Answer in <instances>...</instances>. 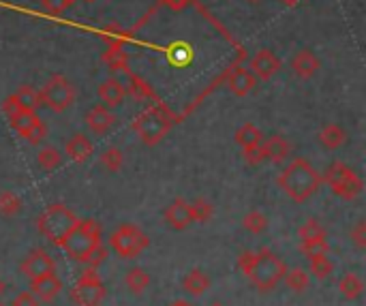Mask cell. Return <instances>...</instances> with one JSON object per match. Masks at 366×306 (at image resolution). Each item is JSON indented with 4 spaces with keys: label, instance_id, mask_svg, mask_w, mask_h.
Instances as JSON below:
<instances>
[{
    "label": "cell",
    "instance_id": "12",
    "mask_svg": "<svg viewBox=\"0 0 366 306\" xmlns=\"http://www.w3.org/2000/svg\"><path fill=\"white\" fill-rule=\"evenodd\" d=\"M63 289L61 278L56 276V272H48L43 276H37L31 280V293L39 300V302H52Z\"/></svg>",
    "mask_w": 366,
    "mask_h": 306
},
{
    "label": "cell",
    "instance_id": "41",
    "mask_svg": "<svg viewBox=\"0 0 366 306\" xmlns=\"http://www.w3.org/2000/svg\"><path fill=\"white\" fill-rule=\"evenodd\" d=\"M24 107L18 103V99H16V95H9L5 101H3V112L7 114V118H14L16 114H20Z\"/></svg>",
    "mask_w": 366,
    "mask_h": 306
},
{
    "label": "cell",
    "instance_id": "7",
    "mask_svg": "<svg viewBox=\"0 0 366 306\" xmlns=\"http://www.w3.org/2000/svg\"><path fill=\"white\" fill-rule=\"evenodd\" d=\"M112 248L122 259H133L140 253H144L150 244V238L133 223H122L110 238Z\"/></svg>",
    "mask_w": 366,
    "mask_h": 306
},
{
    "label": "cell",
    "instance_id": "36",
    "mask_svg": "<svg viewBox=\"0 0 366 306\" xmlns=\"http://www.w3.org/2000/svg\"><path fill=\"white\" fill-rule=\"evenodd\" d=\"M242 159L249 163V165H259V163H263L266 161V154H263V146L261 144H257V146H251V148H244L242 150Z\"/></svg>",
    "mask_w": 366,
    "mask_h": 306
},
{
    "label": "cell",
    "instance_id": "42",
    "mask_svg": "<svg viewBox=\"0 0 366 306\" xmlns=\"http://www.w3.org/2000/svg\"><path fill=\"white\" fill-rule=\"evenodd\" d=\"M11 306H39V300L31 291H24V293H20V295L14 297Z\"/></svg>",
    "mask_w": 366,
    "mask_h": 306
},
{
    "label": "cell",
    "instance_id": "13",
    "mask_svg": "<svg viewBox=\"0 0 366 306\" xmlns=\"http://www.w3.org/2000/svg\"><path fill=\"white\" fill-rule=\"evenodd\" d=\"M278 69H281V60L274 56V52H270V50H259V52L253 56L251 69H249V71L255 75V80L266 82V80H270Z\"/></svg>",
    "mask_w": 366,
    "mask_h": 306
},
{
    "label": "cell",
    "instance_id": "17",
    "mask_svg": "<svg viewBox=\"0 0 366 306\" xmlns=\"http://www.w3.org/2000/svg\"><path fill=\"white\" fill-rule=\"evenodd\" d=\"M261 146H263L266 159H270L274 163H281V161H285L291 154V144L283 135H270L266 142H261Z\"/></svg>",
    "mask_w": 366,
    "mask_h": 306
},
{
    "label": "cell",
    "instance_id": "45",
    "mask_svg": "<svg viewBox=\"0 0 366 306\" xmlns=\"http://www.w3.org/2000/svg\"><path fill=\"white\" fill-rule=\"evenodd\" d=\"M283 5H287V7H291V5H296V3H300V0H281Z\"/></svg>",
    "mask_w": 366,
    "mask_h": 306
},
{
    "label": "cell",
    "instance_id": "10",
    "mask_svg": "<svg viewBox=\"0 0 366 306\" xmlns=\"http://www.w3.org/2000/svg\"><path fill=\"white\" fill-rule=\"evenodd\" d=\"M163 218H165V223H167L172 229H176V231H182V229H187L191 223H195V221H193V214H191V204H189L187 199H182V197L174 199V201L165 208Z\"/></svg>",
    "mask_w": 366,
    "mask_h": 306
},
{
    "label": "cell",
    "instance_id": "21",
    "mask_svg": "<svg viewBox=\"0 0 366 306\" xmlns=\"http://www.w3.org/2000/svg\"><path fill=\"white\" fill-rule=\"evenodd\" d=\"M182 287H184V291H187V293H191V295H202V293H206V291H208V287H210V278H208L202 270H191V272L184 276Z\"/></svg>",
    "mask_w": 366,
    "mask_h": 306
},
{
    "label": "cell",
    "instance_id": "37",
    "mask_svg": "<svg viewBox=\"0 0 366 306\" xmlns=\"http://www.w3.org/2000/svg\"><path fill=\"white\" fill-rule=\"evenodd\" d=\"M105 257H108V248H105L103 244H99V246H97V248H95V250H93L84 261H82V263H84L86 268H95V270H97V268L105 261Z\"/></svg>",
    "mask_w": 366,
    "mask_h": 306
},
{
    "label": "cell",
    "instance_id": "25",
    "mask_svg": "<svg viewBox=\"0 0 366 306\" xmlns=\"http://www.w3.org/2000/svg\"><path fill=\"white\" fill-rule=\"evenodd\" d=\"M125 283H127V287L133 291V293H142L148 285H150V274L144 270V268H131L129 272H127V276H125Z\"/></svg>",
    "mask_w": 366,
    "mask_h": 306
},
{
    "label": "cell",
    "instance_id": "30",
    "mask_svg": "<svg viewBox=\"0 0 366 306\" xmlns=\"http://www.w3.org/2000/svg\"><path fill=\"white\" fill-rule=\"evenodd\" d=\"M242 227H244L246 231L259 236V233H263V231L268 229V216L261 214L259 210H253V212H249V214L242 218Z\"/></svg>",
    "mask_w": 366,
    "mask_h": 306
},
{
    "label": "cell",
    "instance_id": "15",
    "mask_svg": "<svg viewBox=\"0 0 366 306\" xmlns=\"http://www.w3.org/2000/svg\"><path fill=\"white\" fill-rule=\"evenodd\" d=\"M114 120H116V116L105 105H95L86 112V125L97 135H105L114 127Z\"/></svg>",
    "mask_w": 366,
    "mask_h": 306
},
{
    "label": "cell",
    "instance_id": "22",
    "mask_svg": "<svg viewBox=\"0 0 366 306\" xmlns=\"http://www.w3.org/2000/svg\"><path fill=\"white\" fill-rule=\"evenodd\" d=\"M236 144L244 150V148H251V146H257V144H261L263 142V135H261V131L253 125V122H246V125H242L238 131H236Z\"/></svg>",
    "mask_w": 366,
    "mask_h": 306
},
{
    "label": "cell",
    "instance_id": "34",
    "mask_svg": "<svg viewBox=\"0 0 366 306\" xmlns=\"http://www.w3.org/2000/svg\"><path fill=\"white\" fill-rule=\"evenodd\" d=\"M300 250L310 259V257H317V255H328L330 246H328L325 238H321V240H304V242H300Z\"/></svg>",
    "mask_w": 366,
    "mask_h": 306
},
{
    "label": "cell",
    "instance_id": "9",
    "mask_svg": "<svg viewBox=\"0 0 366 306\" xmlns=\"http://www.w3.org/2000/svg\"><path fill=\"white\" fill-rule=\"evenodd\" d=\"M105 295V287L97 274L95 268H86L80 278H78V285L73 287L71 291V297L78 306H99L101 300Z\"/></svg>",
    "mask_w": 366,
    "mask_h": 306
},
{
    "label": "cell",
    "instance_id": "32",
    "mask_svg": "<svg viewBox=\"0 0 366 306\" xmlns=\"http://www.w3.org/2000/svg\"><path fill=\"white\" fill-rule=\"evenodd\" d=\"M191 214H193V221H197V223H208V221L212 218V214H214V208H212V204H210L208 199L197 197V199L191 204Z\"/></svg>",
    "mask_w": 366,
    "mask_h": 306
},
{
    "label": "cell",
    "instance_id": "49",
    "mask_svg": "<svg viewBox=\"0 0 366 306\" xmlns=\"http://www.w3.org/2000/svg\"><path fill=\"white\" fill-rule=\"evenodd\" d=\"M0 306H7V304H3V302H0Z\"/></svg>",
    "mask_w": 366,
    "mask_h": 306
},
{
    "label": "cell",
    "instance_id": "47",
    "mask_svg": "<svg viewBox=\"0 0 366 306\" xmlns=\"http://www.w3.org/2000/svg\"><path fill=\"white\" fill-rule=\"evenodd\" d=\"M246 3H251V5H257V3H261V0H246Z\"/></svg>",
    "mask_w": 366,
    "mask_h": 306
},
{
    "label": "cell",
    "instance_id": "4",
    "mask_svg": "<svg viewBox=\"0 0 366 306\" xmlns=\"http://www.w3.org/2000/svg\"><path fill=\"white\" fill-rule=\"evenodd\" d=\"M78 216L65 206V204H54L50 206L37 221V229L43 238H48L50 242H54L56 246H61L63 238L78 225Z\"/></svg>",
    "mask_w": 366,
    "mask_h": 306
},
{
    "label": "cell",
    "instance_id": "38",
    "mask_svg": "<svg viewBox=\"0 0 366 306\" xmlns=\"http://www.w3.org/2000/svg\"><path fill=\"white\" fill-rule=\"evenodd\" d=\"M46 135H48V127L43 125V120H39V122L24 135V139L37 146V144H41V142L46 139Z\"/></svg>",
    "mask_w": 366,
    "mask_h": 306
},
{
    "label": "cell",
    "instance_id": "48",
    "mask_svg": "<svg viewBox=\"0 0 366 306\" xmlns=\"http://www.w3.org/2000/svg\"><path fill=\"white\" fill-rule=\"evenodd\" d=\"M210 306H223V304H219V302H214V304H210Z\"/></svg>",
    "mask_w": 366,
    "mask_h": 306
},
{
    "label": "cell",
    "instance_id": "20",
    "mask_svg": "<svg viewBox=\"0 0 366 306\" xmlns=\"http://www.w3.org/2000/svg\"><path fill=\"white\" fill-rule=\"evenodd\" d=\"M99 99L108 105V107H118L125 99V86L118 80H105L99 86Z\"/></svg>",
    "mask_w": 366,
    "mask_h": 306
},
{
    "label": "cell",
    "instance_id": "23",
    "mask_svg": "<svg viewBox=\"0 0 366 306\" xmlns=\"http://www.w3.org/2000/svg\"><path fill=\"white\" fill-rule=\"evenodd\" d=\"M338 291H340L343 297H347V300H357V297L362 295V291H364V283H362V278H360L357 274L349 272V274H345V276L340 278Z\"/></svg>",
    "mask_w": 366,
    "mask_h": 306
},
{
    "label": "cell",
    "instance_id": "6",
    "mask_svg": "<svg viewBox=\"0 0 366 306\" xmlns=\"http://www.w3.org/2000/svg\"><path fill=\"white\" fill-rule=\"evenodd\" d=\"M323 182L332 189V193L336 197L347 199V201L355 199L362 193V189H364L362 178L349 165H345L340 161H336V163H332L328 167V172L323 176Z\"/></svg>",
    "mask_w": 366,
    "mask_h": 306
},
{
    "label": "cell",
    "instance_id": "5",
    "mask_svg": "<svg viewBox=\"0 0 366 306\" xmlns=\"http://www.w3.org/2000/svg\"><path fill=\"white\" fill-rule=\"evenodd\" d=\"M172 116L165 107H150L144 114H140L133 122V131L137 133L140 142L144 146H157L172 127Z\"/></svg>",
    "mask_w": 366,
    "mask_h": 306
},
{
    "label": "cell",
    "instance_id": "35",
    "mask_svg": "<svg viewBox=\"0 0 366 306\" xmlns=\"http://www.w3.org/2000/svg\"><path fill=\"white\" fill-rule=\"evenodd\" d=\"M334 270V263L325 257V255H317V257H310V274H315L317 278H325L330 276Z\"/></svg>",
    "mask_w": 366,
    "mask_h": 306
},
{
    "label": "cell",
    "instance_id": "26",
    "mask_svg": "<svg viewBox=\"0 0 366 306\" xmlns=\"http://www.w3.org/2000/svg\"><path fill=\"white\" fill-rule=\"evenodd\" d=\"M16 99L18 103L24 107V110H31V112H37V107L41 105V97H39V90L35 86H20V90L16 93Z\"/></svg>",
    "mask_w": 366,
    "mask_h": 306
},
{
    "label": "cell",
    "instance_id": "33",
    "mask_svg": "<svg viewBox=\"0 0 366 306\" xmlns=\"http://www.w3.org/2000/svg\"><path fill=\"white\" fill-rule=\"evenodd\" d=\"M300 240L304 242V240H321V238H325V227L319 223V221H315V218H308L302 227H300Z\"/></svg>",
    "mask_w": 366,
    "mask_h": 306
},
{
    "label": "cell",
    "instance_id": "8",
    "mask_svg": "<svg viewBox=\"0 0 366 306\" xmlns=\"http://www.w3.org/2000/svg\"><path fill=\"white\" fill-rule=\"evenodd\" d=\"M39 97H41V103L46 107H50L52 112H58L61 114V112H65V110H69L73 105L75 90H73L71 82L65 75H52L43 84Z\"/></svg>",
    "mask_w": 366,
    "mask_h": 306
},
{
    "label": "cell",
    "instance_id": "14",
    "mask_svg": "<svg viewBox=\"0 0 366 306\" xmlns=\"http://www.w3.org/2000/svg\"><path fill=\"white\" fill-rule=\"evenodd\" d=\"M255 84H257V80H255V75H253L246 67L236 65V67H231V71L227 73V86H229V90H231L236 97H246V95L255 88Z\"/></svg>",
    "mask_w": 366,
    "mask_h": 306
},
{
    "label": "cell",
    "instance_id": "3",
    "mask_svg": "<svg viewBox=\"0 0 366 306\" xmlns=\"http://www.w3.org/2000/svg\"><path fill=\"white\" fill-rule=\"evenodd\" d=\"M101 233H103V227L99 221H93V218L78 221V225L63 238L61 246L71 259L84 261L101 244Z\"/></svg>",
    "mask_w": 366,
    "mask_h": 306
},
{
    "label": "cell",
    "instance_id": "39",
    "mask_svg": "<svg viewBox=\"0 0 366 306\" xmlns=\"http://www.w3.org/2000/svg\"><path fill=\"white\" fill-rule=\"evenodd\" d=\"M351 240L360 250L366 248V221H357V225L351 229Z\"/></svg>",
    "mask_w": 366,
    "mask_h": 306
},
{
    "label": "cell",
    "instance_id": "19",
    "mask_svg": "<svg viewBox=\"0 0 366 306\" xmlns=\"http://www.w3.org/2000/svg\"><path fill=\"white\" fill-rule=\"evenodd\" d=\"M317 139H319V144H321L323 148H328V150H336V148H340V146L345 144L347 133H345V129H343L340 125L330 122V125H323V127H321V131H319Z\"/></svg>",
    "mask_w": 366,
    "mask_h": 306
},
{
    "label": "cell",
    "instance_id": "40",
    "mask_svg": "<svg viewBox=\"0 0 366 306\" xmlns=\"http://www.w3.org/2000/svg\"><path fill=\"white\" fill-rule=\"evenodd\" d=\"M43 3V7H46V11L48 14H52V16H61L73 0H41Z\"/></svg>",
    "mask_w": 366,
    "mask_h": 306
},
{
    "label": "cell",
    "instance_id": "28",
    "mask_svg": "<svg viewBox=\"0 0 366 306\" xmlns=\"http://www.w3.org/2000/svg\"><path fill=\"white\" fill-rule=\"evenodd\" d=\"M20 210H22V199H20L16 193H11V191L0 193V216L11 218V216H16Z\"/></svg>",
    "mask_w": 366,
    "mask_h": 306
},
{
    "label": "cell",
    "instance_id": "1",
    "mask_svg": "<svg viewBox=\"0 0 366 306\" xmlns=\"http://www.w3.org/2000/svg\"><path fill=\"white\" fill-rule=\"evenodd\" d=\"M278 186L298 204L306 201L308 197H313L321 184V176L315 172V167L302 159V157H296L283 172L281 176L276 178Z\"/></svg>",
    "mask_w": 366,
    "mask_h": 306
},
{
    "label": "cell",
    "instance_id": "18",
    "mask_svg": "<svg viewBox=\"0 0 366 306\" xmlns=\"http://www.w3.org/2000/svg\"><path fill=\"white\" fill-rule=\"evenodd\" d=\"M65 150H67V154H69V159L73 163H86L90 159V154H93V144H90V139L86 135L78 133L67 142Z\"/></svg>",
    "mask_w": 366,
    "mask_h": 306
},
{
    "label": "cell",
    "instance_id": "31",
    "mask_svg": "<svg viewBox=\"0 0 366 306\" xmlns=\"http://www.w3.org/2000/svg\"><path fill=\"white\" fill-rule=\"evenodd\" d=\"M122 163H125V157H122V152H120L118 148H105V150H103V154H101V165H103L105 172L116 174V172L122 167Z\"/></svg>",
    "mask_w": 366,
    "mask_h": 306
},
{
    "label": "cell",
    "instance_id": "43",
    "mask_svg": "<svg viewBox=\"0 0 366 306\" xmlns=\"http://www.w3.org/2000/svg\"><path fill=\"white\" fill-rule=\"evenodd\" d=\"M163 3H165L169 9H174V11H180V9H184V7L189 5V0H163Z\"/></svg>",
    "mask_w": 366,
    "mask_h": 306
},
{
    "label": "cell",
    "instance_id": "24",
    "mask_svg": "<svg viewBox=\"0 0 366 306\" xmlns=\"http://www.w3.org/2000/svg\"><path fill=\"white\" fill-rule=\"evenodd\" d=\"M39 120H41V118L37 116V112H31V110H22L20 114H16L14 118H9L11 127L20 133V137H24Z\"/></svg>",
    "mask_w": 366,
    "mask_h": 306
},
{
    "label": "cell",
    "instance_id": "11",
    "mask_svg": "<svg viewBox=\"0 0 366 306\" xmlns=\"http://www.w3.org/2000/svg\"><path fill=\"white\" fill-rule=\"evenodd\" d=\"M54 259L46 253V250H41V248H35V250H31L28 253V257L22 261V265H20V270H22V274H26L31 280L33 278H37V276H43V274H48V272H54Z\"/></svg>",
    "mask_w": 366,
    "mask_h": 306
},
{
    "label": "cell",
    "instance_id": "16",
    "mask_svg": "<svg viewBox=\"0 0 366 306\" xmlns=\"http://www.w3.org/2000/svg\"><path fill=\"white\" fill-rule=\"evenodd\" d=\"M291 71L300 80H310L319 71V60L310 50H300L291 58Z\"/></svg>",
    "mask_w": 366,
    "mask_h": 306
},
{
    "label": "cell",
    "instance_id": "2",
    "mask_svg": "<svg viewBox=\"0 0 366 306\" xmlns=\"http://www.w3.org/2000/svg\"><path fill=\"white\" fill-rule=\"evenodd\" d=\"M285 272H287L285 261L270 248H261L253 255V263L246 270V276L259 291L266 293L272 291L283 280Z\"/></svg>",
    "mask_w": 366,
    "mask_h": 306
},
{
    "label": "cell",
    "instance_id": "29",
    "mask_svg": "<svg viewBox=\"0 0 366 306\" xmlns=\"http://www.w3.org/2000/svg\"><path fill=\"white\" fill-rule=\"evenodd\" d=\"M37 163H39L46 172H54V169L61 167L63 157H61V152H58L56 148L46 146V148H41V150L37 152Z\"/></svg>",
    "mask_w": 366,
    "mask_h": 306
},
{
    "label": "cell",
    "instance_id": "46",
    "mask_svg": "<svg viewBox=\"0 0 366 306\" xmlns=\"http://www.w3.org/2000/svg\"><path fill=\"white\" fill-rule=\"evenodd\" d=\"M5 291H7V285L3 283V278H0V295H3Z\"/></svg>",
    "mask_w": 366,
    "mask_h": 306
},
{
    "label": "cell",
    "instance_id": "27",
    "mask_svg": "<svg viewBox=\"0 0 366 306\" xmlns=\"http://www.w3.org/2000/svg\"><path fill=\"white\" fill-rule=\"evenodd\" d=\"M283 280H285V285H287L291 291H296V293L306 291V289H308V283H310L308 274H306L304 270H300V268H293V270H289V268H287V272H285Z\"/></svg>",
    "mask_w": 366,
    "mask_h": 306
},
{
    "label": "cell",
    "instance_id": "44",
    "mask_svg": "<svg viewBox=\"0 0 366 306\" xmlns=\"http://www.w3.org/2000/svg\"><path fill=\"white\" fill-rule=\"evenodd\" d=\"M169 306H191V302H187V300H178V302H174V304H169Z\"/></svg>",
    "mask_w": 366,
    "mask_h": 306
}]
</instances>
